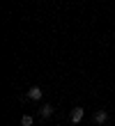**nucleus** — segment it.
<instances>
[{
  "mask_svg": "<svg viewBox=\"0 0 115 126\" xmlns=\"http://www.w3.org/2000/svg\"><path fill=\"white\" fill-rule=\"evenodd\" d=\"M83 115H85V110H83V108H74L71 115H69V119H71V124H78L83 119Z\"/></svg>",
  "mask_w": 115,
  "mask_h": 126,
  "instance_id": "f257e3e1",
  "label": "nucleus"
},
{
  "mask_svg": "<svg viewBox=\"0 0 115 126\" xmlns=\"http://www.w3.org/2000/svg\"><path fill=\"white\" fill-rule=\"evenodd\" d=\"M94 122L97 124H106L108 122V112H106V110H97L94 112Z\"/></svg>",
  "mask_w": 115,
  "mask_h": 126,
  "instance_id": "f03ea898",
  "label": "nucleus"
},
{
  "mask_svg": "<svg viewBox=\"0 0 115 126\" xmlns=\"http://www.w3.org/2000/svg\"><path fill=\"white\" fill-rule=\"evenodd\" d=\"M42 90H39V87H30V92H28V99H32V101H39L42 99Z\"/></svg>",
  "mask_w": 115,
  "mask_h": 126,
  "instance_id": "7ed1b4c3",
  "label": "nucleus"
},
{
  "mask_svg": "<svg viewBox=\"0 0 115 126\" xmlns=\"http://www.w3.org/2000/svg\"><path fill=\"white\" fill-rule=\"evenodd\" d=\"M53 112H55V110H53V106H48V103H46V106H42V108H39V115L44 117V119H46V117H51Z\"/></svg>",
  "mask_w": 115,
  "mask_h": 126,
  "instance_id": "20e7f679",
  "label": "nucleus"
},
{
  "mask_svg": "<svg viewBox=\"0 0 115 126\" xmlns=\"http://www.w3.org/2000/svg\"><path fill=\"white\" fill-rule=\"evenodd\" d=\"M21 124H23V126H32V117H30V115H25V117L21 119Z\"/></svg>",
  "mask_w": 115,
  "mask_h": 126,
  "instance_id": "39448f33",
  "label": "nucleus"
}]
</instances>
